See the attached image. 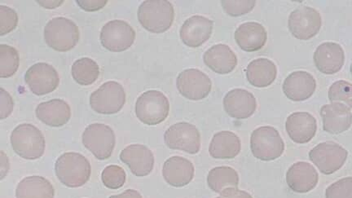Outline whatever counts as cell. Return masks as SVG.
I'll use <instances>...</instances> for the list:
<instances>
[{
    "label": "cell",
    "mask_w": 352,
    "mask_h": 198,
    "mask_svg": "<svg viewBox=\"0 0 352 198\" xmlns=\"http://www.w3.org/2000/svg\"><path fill=\"white\" fill-rule=\"evenodd\" d=\"M55 173L60 182L68 188L85 186L90 179V162L78 153L69 152L58 157L55 164Z\"/></svg>",
    "instance_id": "cell-1"
},
{
    "label": "cell",
    "mask_w": 352,
    "mask_h": 198,
    "mask_svg": "<svg viewBox=\"0 0 352 198\" xmlns=\"http://www.w3.org/2000/svg\"><path fill=\"white\" fill-rule=\"evenodd\" d=\"M138 20L148 32L161 34L167 32L173 25L175 10L166 0H147L140 4Z\"/></svg>",
    "instance_id": "cell-2"
},
{
    "label": "cell",
    "mask_w": 352,
    "mask_h": 198,
    "mask_svg": "<svg viewBox=\"0 0 352 198\" xmlns=\"http://www.w3.org/2000/svg\"><path fill=\"white\" fill-rule=\"evenodd\" d=\"M10 142L13 151L26 160H36L45 152V138L36 126L23 123L12 131Z\"/></svg>",
    "instance_id": "cell-3"
},
{
    "label": "cell",
    "mask_w": 352,
    "mask_h": 198,
    "mask_svg": "<svg viewBox=\"0 0 352 198\" xmlns=\"http://www.w3.org/2000/svg\"><path fill=\"white\" fill-rule=\"evenodd\" d=\"M80 38L78 25L65 17H56L44 28V41L57 52H68L76 47Z\"/></svg>",
    "instance_id": "cell-4"
},
{
    "label": "cell",
    "mask_w": 352,
    "mask_h": 198,
    "mask_svg": "<svg viewBox=\"0 0 352 198\" xmlns=\"http://www.w3.org/2000/svg\"><path fill=\"white\" fill-rule=\"evenodd\" d=\"M135 116L144 124L155 126L166 120L170 103L162 92L151 90L144 92L135 102Z\"/></svg>",
    "instance_id": "cell-5"
},
{
    "label": "cell",
    "mask_w": 352,
    "mask_h": 198,
    "mask_svg": "<svg viewBox=\"0 0 352 198\" xmlns=\"http://www.w3.org/2000/svg\"><path fill=\"white\" fill-rule=\"evenodd\" d=\"M250 148L254 157L265 162L274 161L283 155L285 143L274 127L264 126L255 129L250 138Z\"/></svg>",
    "instance_id": "cell-6"
},
{
    "label": "cell",
    "mask_w": 352,
    "mask_h": 198,
    "mask_svg": "<svg viewBox=\"0 0 352 198\" xmlns=\"http://www.w3.org/2000/svg\"><path fill=\"white\" fill-rule=\"evenodd\" d=\"M82 144L96 158L103 161L111 157L116 144L113 130L103 123H92L87 126L82 136Z\"/></svg>",
    "instance_id": "cell-7"
},
{
    "label": "cell",
    "mask_w": 352,
    "mask_h": 198,
    "mask_svg": "<svg viewBox=\"0 0 352 198\" xmlns=\"http://www.w3.org/2000/svg\"><path fill=\"white\" fill-rule=\"evenodd\" d=\"M349 151L340 144L327 142L320 143L309 153L310 160L321 173L332 175L340 170L346 162Z\"/></svg>",
    "instance_id": "cell-8"
},
{
    "label": "cell",
    "mask_w": 352,
    "mask_h": 198,
    "mask_svg": "<svg viewBox=\"0 0 352 198\" xmlns=\"http://www.w3.org/2000/svg\"><path fill=\"white\" fill-rule=\"evenodd\" d=\"M126 103L124 88L118 82L109 81L90 96V105L100 114H114L120 111Z\"/></svg>",
    "instance_id": "cell-9"
},
{
    "label": "cell",
    "mask_w": 352,
    "mask_h": 198,
    "mask_svg": "<svg viewBox=\"0 0 352 198\" xmlns=\"http://www.w3.org/2000/svg\"><path fill=\"white\" fill-rule=\"evenodd\" d=\"M164 142L171 149L197 154L201 148V134L191 123L178 122L166 131Z\"/></svg>",
    "instance_id": "cell-10"
},
{
    "label": "cell",
    "mask_w": 352,
    "mask_h": 198,
    "mask_svg": "<svg viewBox=\"0 0 352 198\" xmlns=\"http://www.w3.org/2000/svg\"><path fill=\"white\" fill-rule=\"evenodd\" d=\"M322 19L314 8L302 6L290 13L288 26L294 38L309 41L320 32Z\"/></svg>",
    "instance_id": "cell-11"
},
{
    "label": "cell",
    "mask_w": 352,
    "mask_h": 198,
    "mask_svg": "<svg viewBox=\"0 0 352 198\" xmlns=\"http://www.w3.org/2000/svg\"><path fill=\"white\" fill-rule=\"evenodd\" d=\"M100 43L113 52H124L133 45L135 32L127 22L113 20L107 22L100 32Z\"/></svg>",
    "instance_id": "cell-12"
},
{
    "label": "cell",
    "mask_w": 352,
    "mask_h": 198,
    "mask_svg": "<svg viewBox=\"0 0 352 198\" xmlns=\"http://www.w3.org/2000/svg\"><path fill=\"white\" fill-rule=\"evenodd\" d=\"M176 86L184 98L197 101L208 98L212 89V82L201 70L188 69L179 74Z\"/></svg>",
    "instance_id": "cell-13"
},
{
    "label": "cell",
    "mask_w": 352,
    "mask_h": 198,
    "mask_svg": "<svg viewBox=\"0 0 352 198\" xmlns=\"http://www.w3.org/2000/svg\"><path fill=\"white\" fill-rule=\"evenodd\" d=\"M25 81L33 94L44 96L58 87L60 78L54 66L42 63L28 69L25 74Z\"/></svg>",
    "instance_id": "cell-14"
},
{
    "label": "cell",
    "mask_w": 352,
    "mask_h": 198,
    "mask_svg": "<svg viewBox=\"0 0 352 198\" xmlns=\"http://www.w3.org/2000/svg\"><path fill=\"white\" fill-rule=\"evenodd\" d=\"M120 160L129 167L132 174L144 177L152 173L154 166L153 152L143 144H131L122 149Z\"/></svg>",
    "instance_id": "cell-15"
},
{
    "label": "cell",
    "mask_w": 352,
    "mask_h": 198,
    "mask_svg": "<svg viewBox=\"0 0 352 198\" xmlns=\"http://www.w3.org/2000/svg\"><path fill=\"white\" fill-rule=\"evenodd\" d=\"M223 104L228 116L239 120L252 117L257 109V101L252 92L240 88L228 91Z\"/></svg>",
    "instance_id": "cell-16"
},
{
    "label": "cell",
    "mask_w": 352,
    "mask_h": 198,
    "mask_svg": "<svg viewBox=\"0 0 352 198\" xmlns=\"http://www.w3.org/2000/svg\"><path fill=\"white\" fill-rule=\"evenodd\" d=\"M213 32V21L208 17L192 16L184 21L179 36L186 46L199 47L210 38Z\"/></svg>",
    "instance_id": "cell-17"
},
{
    "label": "cell",
    "mask_w": 352,
    "mask_h": 198,
    "mask_svg": "<svg viewBox=\"0 0 352 198\" xmlns=\"http://www.w3.org/2000/svg\"><path fill=\"white\" fill-rule=\"evenodd\" d=\"M314 59L320 72L331 76L342 69L345 63V52L340 44L327 42L316 48Z\"/></svg>",
    "instance_id": "cell-18"
},
{
    "label": "cell",
    "mask_w": 352,
    "mask_h": 198,
    "mask_svg": "<svg viewBox=\"0 0 352 198\" xmlns=\"http://www.w3.org/2000/svg\"><path fill=\"white\" fill-rule=\"evenodd\" d=\"M319 175L315 167L306 162H298L289 167L286 182L292 191L307 193L318 186Z\"/></svg>",
    "instance_id": "cell-19"
},
{
    "label": "cell",
    "mask_w": 352,
    "mask_h": 198,
    "mask_svg": "<svg viewBox=\"0 0 352 198\" xmlns=\"http://www.w3.org/2000/svg\"><path fill=\"white\" fill-rule=\"evenodd\" d=\"M320 116L323 120V129L329 134H341L351 129L352 113L344 104H324L320 109Z\"/></svg>",
    "instance_id": "cell-20"
},
{
    "label": "cell",
    "mask_w": 352,
    "mask_h": 198,
    "mask_svg": "<svg viewBox=\"0 0 352 198\" xmlns=\"http://www.w3.org/2000/svg\"><path fill=\"white\" fill-rule=\"evenodd\" d=\"M285 129L294 142L307 144L315 138L318 122L309 113H293L285 122Z\"/></svg>",
    "instance_id": "cell-21"
},
{
    "label": "cell",
    "mask_w": 352,
    "mask_h": 198,
    "mask_svg": "<svg viewBox=\"0 0 352 198\" xmlns=\"http://www.w3.org/2000/svg\"><path fill=\"white\" fill-rule=\"evenodd\" d=\"M283 91L292 101H305L311 98L316 89V82L310 73L298 70L285 79Z\"/></svg>",
    "instance_id": "cell-22"
},
{
    "label": "cell",
    "mask_w": 352,
    "mask_h": 198,
    "mask_svg": "<svg viewBox=\"0 0 352 198\" xmlns=\"http://www.w3.org/2000/svg\"><path fill=\"white\" fill-rule=\"evenodd\" d=\"M195 168L186 157L174 156L168 158L162 167V175L169 186L182 188L191 183Z\"/></svg>",
    "instance_id": "cell-23"
},
{
    "label": "cell",
    "mask_w": 352,
    "mask_h": 198,
    "mask_svg": "<svg viewBox=\"0 0 352 198\" xmlns=\"http://www.w3.org/2000/svg\"><path fill=\"white\" fill-rule=\"evenodd\" d=\"M235 41L242 50L253 52L261 50L267 41V33L264 26L258 22H245L236 30Z\"/></svg>",
    "instance_id": "cell-24"
},
{
    "label": "cell",
    "mask_w": 352,
    "mask_h": 198,
    "mask_svg": "<svg viewBox=\"0 0 352 198\" xmlns=\"http://www.w3.org/2000/svg\"><path fill=\"white\" fill-rule=\"evenodd\" d=\"M36 117L44 124L52 127H60L72 118V109L65 100L54 99L39 104L35 110Z\"/></svg>",
    "instance_id": "cell-25"
},
{
    "label": "cell",
    "mask_w": 352,
    "mask_h": 198,
    "mask_svg": "<svg viewBox=\"0 0 352 198\" xmlns=\"http://www.w3.org/2000/svg\"><path fill=\"white\" fill-rule=\"evenodd\" d=\"M204 63L212 72L219 74H228L235 69L237 57L226 44H217L209 48L204 56Z\"/></svg>",
    "instance_id": "cell-26"
},
{
    "label": "cell",
    "mask_w": 352,
    "mask_h": 198,
    "mask_svg": "<svg viewBox=\"0 0 352 198\" xmlns=\"http://www.w3.org/2000/svg\"><path fill=\"white\" fill-rule=\"evenodd\" d=\"M241 151V140L230 131H223L214 134L211 140L209 153L214 160H232Z\"/></svg>",
    "instance_id": "cell-27"
},
{
    "label": "cell",
    "mask_w": 352,
    "mask_h": 198,
    "mask_svg": "<svg viewBox=\"0 0 352 198\" xmlns=\"http://www.w3.org/2000/svg\"><path fill=\"white\" fill-rule=\"evenodd\" d=\"M246 78L252 86L258 88L270 87L277 76L276 65L270 59L258 58L250 63L245 69Z\"/></svg>",
    "instance_id": "cell-28"
},
{
    "label": "cell",
    "mask_w": 352,
    "mask_h": 198,
    "mask_svg": "<svg viewBox=\"0 0 352 198\" xmlns=\"http://www.w3.org/2000/svg\"><path fill=\"white\" fill-rule=\"evenodd\" d=\"M55 188L42 176H28L17 184L16 198H54Z\"/></svg>",
    "instance_id": "cell-29"
},
{
    "label": "cell",
    "mask_w": 352,
    "mask_h": 198,
    "mask_svg": "<svg viewBox=\"0 0 352 198\" xmlns=\"http://www.w3.org/2000/svg\"><path fill=\"white\" fill-rule=\"evenodd\" d=\"M208 184L215 192L222 193L228 188H237L239 184V175L236 170L230 166L214 167L210 170Z\"/></svg>",
    "instance_id": "cell-30"
},
{
    "label": "cell",
    "mask_w": 352,
    "mask_h": 198,
    "mask_svg": "<svg viewBox=\"0 0 352 198\" xmlns=\"http://www.w3.org/2000/svg\"><path fill=\"white\" fill-rule=\"evenodd\" d=\"M74 80L82 86H89L98 80L100 67L95 60L83 57L74 61L72 68Z\"/></svg>",
    "instance_id": "cell-31"
},
{
    "label": "cell",
    "mask_w": 352,
    "mask_h": 198,
    "mask_svg": "<svg viewBox=\"0 0 352 198\" xmlns=\"http://www.w3.org/2000/svg\"><path fill=\"white\" fill-rule=\"evenodd\" d=\"M20 58L16 48L6 44L0 45V77L10 78L19 68Z\"/></svg>",
    "instance_id": "cell-32"
},
{
    "label": "cell",
    "mask_w": 352,
    "mask_h": 198,
    "mask_svg": "<svg viewBox=\"0 0 352 198\" xmlns=\"http://www.w3.org/2000/svg\"><path fill=\"white\" fill-rule=\"evenodd\" d=\"M329 100L331 103H340L352 109V83L340 80L330 86L328 92Z\"/></svg>",
    "instance_id": "cell-33"
},
{
    "label": "cell",
    "mask_w": 352,
    "mask_h": 198,
    "mask_svg": "<svg viewBox=\"0 0 352 198\" xmlns=\"http://www.w3.org/2000/svg\"><path fill=\"white\" fill-rule=\"evenodd\" d=\"M126 175L124 169L117 165H110L103 170L101 180L104 186L109 189H118L124 186Z\"/></svg>",
    "instance_id": "cell-34"
},
{
    "label": "cell",
    "mask_w": 352,
    "mask_h": 198,
    "mask_svg": "<svg viewBox=\"0 0 352 198\" xmlns=\"http://www.w3.org/2000/svg\"><path fill=\"white\" fill-rule=\"evenodd\" d=\"M325 198H352V176L330 184L325 190Z\"/></svg>",
    "instance_id": "cell-35"
},
{
    "label": "cell",
    "mask_w": 352,
    "mask_h": 198,
    "mask_svg": "<svg viewBox=\"0 0 352 198\" xmlns=\"http://www.w3.org/2000/svg\"><path fill=\"white\" fill-rule=\"evenodd\" d=\"M19 25V15L11 8L0 6V35L3 36L14 30Z\"/></svg>",
    "instance_id": "cell-36"
},
{
    "label": "cell",
    "mask_w": 352,
    "mask_h": 198,
    "mask_svg": "<svg viewBox=\"0 0 352 198\" xmlns=\"http://www.w3.org/2000/svg\"><path fill=\"white\" fill-rule=\"evenodd\" d=\"M256 4V1L254 0H243V1H228V0H223L221 6L224 12L231 16H240L248 14L252 12Z\"/></svg>",
    "instance_id": "cell-37"
},
{
    "label": "cell",
    "mask_w": 352,
    "mask_h": 198,
    "mask_svg": "<svg viewBox=\"0 0 352 198\" xmlns=\"http://www.w3.org/2000/svg\"><path fill=\"white\" fill-rule=\"evenodd\" d=\"M0 120H6L10 117L14 109V101L10 94L0 88Z\"/></svg>",
    "instance_id": "cell-38"
},
{
    "label": "cell",
    "mask_w": 352,
    "mask_h": 198,
    "mask_svg": "<svg viewBox=\"0 0 352 198\" xmlns=\"http://www.w3.org/2000/svg\"><path fill=\"white\" fill-rule=\"evenodd\" d=\"M78 6L82 8L83 10L87 12H95L100 10L107 6L108 1L107 0H96V1H77Z\"/></svg>",
    "instance_id": "cell-39"
},
{
    "label": "cell",
    "mask_w": 352,
    "mask_h": 198,
    "mask_svg": "<svg viewBox=\"0 0 352 198\" xmlns=\"http://www.w3.org/2000/svg\"><path fill=\"white\" fill-rule=\"evenodd\" d=\"M217 198H253L248 192L239 188H228Z\"/></svg>",
    "instance_id": "cell-40"
},
{
    "label": "cell",
    "mask_w": 352,
    "mask_h": 198,
    "mask_svg": "<svg viewBox=\"0 0 352 198\" xmlns=\"http://www.w3.org/2000/svg\"><path fill=\"white\" fill-rule=\"evenodd\" d=\"M10 169V160L3 151L0 152V179H3Z\"/></svg>",
    "instance_id": "cell-41"
},
{
    "label": "cell",
    "mask_w": 352,
    "mask_h": 198,
    "mask_svg": "<svg viewBox=\"0 0 352 198\" xmlns=\"http://www.w3.org/2000/svg\"><path fill=\"white\" fill-rule=\"evenodd\" d=\"M109 198H143L142 195L135 189H127V190L118 195H113Z\"/></svg>",
    "instance_id": "cell-42"
},
{
    "label": "cell",
    "mask_w": 352,
    "mask_h": 198,
    "mask_svg": "<svg viewBox=\"0 0 352 198\" xmlns=\"http://www.w3.org/2000/svg\"><path fill=\"white\" fill-rule=\"evenodd\" d=\"M38 4H41V6L43 8L54 10V8L60 6L61 4L64 3V1H38Z\"/></svg>",
    "instance_id": "cell-43"
}]
</instances>
